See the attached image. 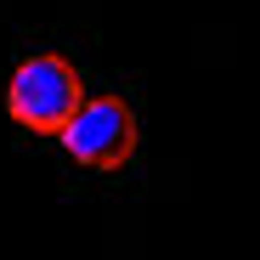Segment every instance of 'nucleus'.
Returning <instances> with one entry per match:
<instances>
[{"mask_svg":"<svg viewBox=\"0 0 260 260\" xmlns=\"http://www.w3.org/2000/svg\"><path fill=\"white\" fill-rule=\"evenodd\" d=\"M85 108V91H79V74L68 57L57 51H40V57H23L12 85H6V113L34 130V136H62L68 119Z\"/></svg>","mask_w":260,"mask_h":260,"instance_id":"obj_1","label":"nucleus"},{"mask_svg":"<svg viewBox=\"0 0 260 260\" xmlns=\"http://www.w3.org/2000/svg\"><path fill=\"white\" fill-rule=\"evenodd\" d=\"M62 147L74 164L85 170H113L124 164L130 153H136V113H130V102L119 96H96V102H85L68 130H62Z\"/></svg>","mask_w":260,"mask_h":260,"instance_id":"obj_2","label":"nucleus"}]
</instances>
